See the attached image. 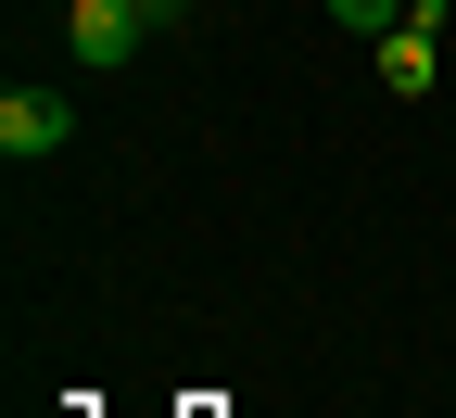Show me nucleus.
Instances as JSON below:
<instances>
[{"mask_svg":"<svg viewBox=\"0 0 456 418\" xmlns=\"http://www.w3.org/2000/svg\"><path fill=\"white\" fill-rule=\"evenodd\" d=\"M431 51H444V26H393L380 38V89H431Z\"/></svg>","mask_w":456,"mask_h":418,"instance_id":"3","label":"nucleus"},{"mask_svg":"<svg viewBox=\"0 0 456 418\" xmlns=\"http://www.w3.org/2000/svg\"><path fill=\"white\" fill-rule=\"evenodd\" d=\"M140 26H152V0H77V13H64V38H77V64H89V77H114V64H127V51H140Z\"/></svg>","mask_w":456,"mask_h":418,"instance_id":"2","label":"nucleus"},{"mask_svg":"<svg viewBox=\"0 0 456 418\" xmlns=\"http://www.w3.org/2000/svg\"><path fill=\"white\" fill-rule=\"evenodd\" d=\"M64 140H77V102L64 89H0V152H13V165L64 152Z\"/></svg>","mask_w":456,"mask_h":418,"instance_id":"1","label":"nucleus"},{"mask_svg":"<svg viewBox=\"0 0 456 418\" xmlns=\"http://www.w3.org/2000/svg\"><path fill=\"white\" fill-rule=\"evenodd\" d=\"M165 13H178V0H152V26H165Z\"/></svg>","mask_w":456,"mask_h":418,"instance_id":"5","label":"nucleus"},{"mask_svg":"<svg viewBox=\"0 0 456 418\" xmlns=\"http://www.w3.org/2000/svg\"><path fill=\"white\" fill-rule=\"evenodd\" d=\"M330 13H342V26H368V38H393V26L419 13V0H330Z\"/></svg>","mask_w":456,"mask_h":418,"instance_id":"4","label":"nucleus"}]
</instances>
